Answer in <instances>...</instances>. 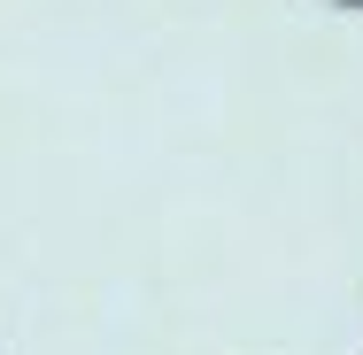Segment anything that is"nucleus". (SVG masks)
Segmentation results:
<instances>
[]
</instances>
